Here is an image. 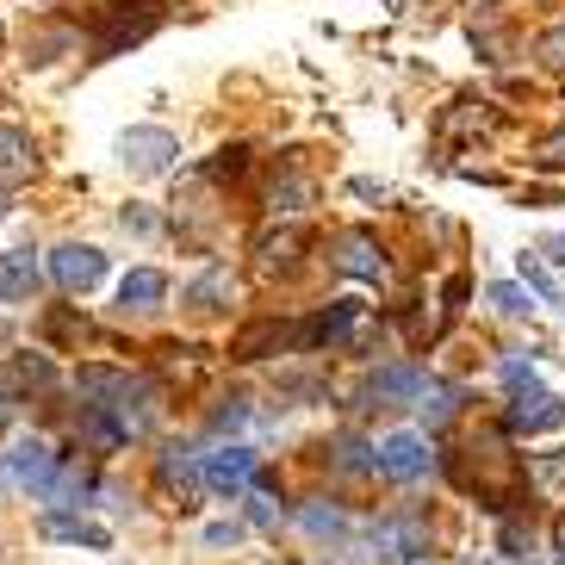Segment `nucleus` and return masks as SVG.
<instances>
[{"mask_svg": "<svg viewBox=\"0 0 565 565\" xmlns=\"http://www.w3.org/2000/svg\"><path fill=\"white\" fill-rule=\"evenodd\" d=\"M38 174V143L19 125H0V181L19 186V181H32Z\"/></svg>", "mask_w": 565, "mask_h": 565, "instance_id": "10", "label": "nucleus"}, {"mask_svg": "<svg viewBox=\"0 0 565 565\" xmlns=\"http://www.w3.org/2000/svg\"><path fill=\"white\" fill-rule=\"evenodd\" d=\"M335 249H342V255H335V267H342L349 280H385V255H380V243H373L366 231H349Z\"/></svg>", "mask_w": 565, "mask_h": 565, "instance_id": "9", "label": "nucleus"}, {"mask_svg": "<svg viewBox=\"0 0 565 565\" xmlns=\"http://www.w3.org/2000/svg\"><path fill=\"white\" fill-rule=\"evenodd\" d=\"M51 274L63 292H94V286L106 280V255L94 249V243H63V249L51 255Z\"/></svg>", "mask_w": 565, "mask_h": 565, "instance_id": "6", "label": "nucleus"}, {"mask_svg": "<svg viewBox=\"0 0 565 565\" xmlns=\"http://www.w3.org/2000/svg\"><path fill=\"white\" fill-rule=\"evenodd\" d=\"M286 342H292V330L267 317V323H249V330L236 335V342H231V354H236V361H262L267 349H286Z\"/></svg>", "mask_w": 565, "mask_h": 565, "instance_id": "15", "label": "nucleus"}, {"mask_svg": "<svg viewBox=\"0 0 565 565\" xmlns=\"http://www.w3.org/2000/svg\"><path fill=\"white\" fill-rule=\"evenodd\" d=\"M534 162L541 168H565V125L553 137H541V150H534Z\"/></svg>", "mask_w": 565, "mask_h": 565, "instance_id": "26", "label": "nucleus"}, {"mask_svg": "<svg viewBox=\"0 0 565 565\" xmlns=\"http://www.w3.org/2000/svg\"><path fill=\"white\" fill-rule=\"evenodd\" d=\"M0 217H7V200H0Z\"/></svg>", "mask_w": 565, "mask_h": 565, "instance_id": "35", "label": "nucleus"}, {"mask_svg": "<svg viewBox=\"0 0 565 565\" xmlns=\"http://www.w3.org/2000/svg\"><path fill=\"white\" fill-rule=\"evenodd\" d=\"M416 553H429V522H423V515H392V522L373 529V559L404 565V559H416Z\"/></svg>", "mask_w": 565, "mask_h": 565, "instance_id": "4", "label": "nucleus"}, {"mask_svg": "<svg viewBox=\"0 0 565 565\" xmlns=\"http://www.w3.org/2000/svg\"><path fill=\"white\" fill-rule=\"evenodd\" d=\"M255 448H217L200 460V484H212L217 498H236V491H249L255 484Z\"/></svg>", "mask_w": 565, "mask_h": 565, "instance_id": "5", "label": "nucleus"}, {"mask_svg": "<svg viewBox=\"0 0 565 565\" xmlns=\"http://www.w3.org/2000/svg\"><path fill=\"white\" fill-rule=\"evenodd\" d=\"M565 429V404L553 392H515L510 398V435H547Z\"/></svg>", "mask_w": 565, "mask_h": 565, "instance_id": "7", "label": "nucleus"}, {"mask_svg": "<svg viewBox=\"0 0 565 565\" xmlns=\"http://www.w3.org/2000/svg\"><path fill=\"white\" fill-rule=\"evenodd\" d=\"M243 156L249 150H224V162H212V174H243Z\"/></svg>", "mask_w": 565, "mask_h": 565, "instance_id": "31", "label": "nucleus"}, {"mask_svg": "<svg viewBox=\"0 0 565 565\" xmlns=\"http://www.w3.org/2000/svg\"><path fill=\"white\" fill-rule=\"evenodd\" d=\"M503 385H510V392H541V373H534L529 361H503Z\"/></svg>", "mask_w": 565, "mask_h": 565, "instance_id": "23", "label": "nucleus"}, {"mask_svg": "<svg viewBox=\"0 0 565 565\" xmlns=\"http://www.w3.org/2000/svg\"><path fill=\"white\" fill-rule=\"evenodd\" d=\"M541 63H547V68H565V25H553V32L541 38Z\"/></svg>", "mask_w": 565, "mask_h": 565, "instance_id": "27", "label": "nucleus"}, {"mask_svg": "<svg viewBox=\"0 0 565 565\" xmlns=\"http://www.w3.org/2000/svg\"><path fill=\"white\" fill-rule=\"evenodd\" d=\"M404 565H435V559H429V553H416V559H404Z\"/></svg>", "mask_w": 565, "mask_h": 565, "instance_id": "34", "label": "nucleus"}, {"mask_svg": "<svg viewBox=\"0 0 565 565\" xmlns=\"http://www.w3.org/2000/svg\"><path fill=\"white\" fill-rule=\"evenodd\" d=\"M491 305H498L503 317H529V311H534V299L522 292V286H510V280H498V286H491Z\"/></svg>", "mask_w": 565, "mask_h": 565, "instance_id": "20", "label": "nucleus"}, {"mask_svg": "<svg viewBox=\"0 0 565 565\" xmlns=\"http://www.w3.org/2000/svg\"><path fill=\"white\" fill-rule=\"evenodd\" d=\"M335 466H342V472H366V466H373V448H366L361 435H342V441H335Z\"/></svg>", "mask_w": 565, "mask_h": 565, "instance_id": "19", "label": "nucleus"}, {"mask_svg": "<svg viewBox=\"0 0 565 565\" xmlns=\"http://www.w3.org/2000/svg\"><path fill=\"white\" fill-rule=\"evenodd\" d=\"M553 262H565V236H559V243H553Z\"/></svg>", "mask_w": 565, "mask_h": 565, "instance_id": "33", "label": "nucleus"}, {"mask_svg": "<svg viewBox=\"0 0 565 565\" xmlns=\"http://www.w3.org/2000/svg\"><path fill=\"white\" fill-rule=\"evenodd\" d=\"M243 541V522H212L205 529V547H236Z\"/></svg>", "mask_w": 565, "mask_h": 565, "instance_id": "28", "label": "nucleus"}, {"mask_svg": "<svg viewBox=\"0 0 565 565\" xmlns=\"http://www.w3.org/2000/svg\"><path fill=\"white\" fill-rule=\"evenodd\" d=\"M217 299H231V274H224V267L186 286V305H200V311H217Z\"/></svg>", "mask_w": 565, "mask_h": 565, "instance_id": "18", "label": "nucleus"}, {"mask_svg": "<svg viewBox=\"0 0 565 565\" xmlns=\"http://www.w3.org/2000/svg\"><path fill=\"white\" fill-rule=\"evenodd\" d=\"M156 479H162V491H174L181 503H193V491H200V460H193L186 448H162Z\"/></svg>", "mask_w": 565, "mask_h": 565, "instance_id": "12", "label": "nucleus"}, {"mask_svg": "<svg viewBox=\"0 0 565 565\" xmlns=\"http://www.w3.org/2000/svg\"><path fill=\"white\" fill-rule=\"evenodd\" d=\"M553 553H559V559H565V522H559V529H553Z\"/></svg>", "mask_w": 565, "mask_h": 565, "instance_id": "32", "label": "nucleus"}, {"mask_svg": "<svg viewBox=\"0 0 565 565\" xmlns=\"http://www.w3.org/2000/svg\"><path fill=\"white\" fill-rule=\"evenodd\" d=\"M522 280H529L534 292H541V299L565 305V292H559V286H553V274H547V267H541V262H534V255H522Z\"/></svg>", "mask_w": 565, "mask_h": 565, "instance_id": "22", "label": "nucleus"}, {"mask_svg": "<svg viewBox=\"0 0 565 565\" xmlns=\"http://www.w3.org/2000/svg\"><path fill=\"white\" fill-rule=\"evenodd\" d=\"M7 472H13L25 491H44V498H51V491H56V472H63V460H56V454L44 448L38 435H19L13 454H7Z\"/></svg>", "mask_w": 565, "mask_h": 565, "instance_id": "3", "label": "nucleus"}, {"mask_svg": "<svg viewBox=\"0 0 565 565\" xmlns=\"http://www.w3.org/2000/svg\"><path fill=\"white\" fill-rule=\"evenodd\" d=\"M354 323H361V305H354V299H335L323 317H311V323H305L299 342H305V349H323V342H349Z\"/></svg>", "mask_w": 565, "mask_h": 565, "instance_id": "11", "label": "nucleus"}, {"mask_svg": "<svg viewBox=\"0 0 565 565\" xmlns=\"http://www.w3.org/2000/svg\"><path fill=\"white\" fill-rule=\"evenodd\" d=\"M0 484H7V472H0Z\"/></svg>", "mask_w": 565, "mask_h": 565, "instance_id": "36", "label": "nucleus"}, {"mask_svg": "<svg viewBox=\"0 0 565 565\" xmlns=\"http://www.w3.org/2000/svg\"><path fill=\"white\" fill-rule=\"evenodd\" d=\"M416 411H423V423H429V429H441V423L460 411V385H429V392L416 398Z\"/></svg>", "mask_w": 565, "mask_h": 565, "instance_id": "17", "label": "nucleus"}, {"mask_svg": "<svg viewBox=\"0 0 565 565\" xmlns=\"http://www.w3.org/2000/svg\"><path fill=\"white\" fill-rule=\"evenodd\" d=\"M174 156H181V137L162 131V125H137V131L118 137V162L131 174H162V168H174Z\"/></svg>", "mask_w": 565, "mask_h": 565, "instance_id": "1", "label": "nucleus"}, {"mask_svg": "<svg viewBox=\"0 0 565 565\" xmlns=\"http://www.w3.org/2000/svg\"><path fill=\"white\" fill-rule=\"evenodd\" d=\"M534 479H541V484H565V454H559V460H534Z\"/></svg>", "mask_w": 565, "mask_h": 565, "instance_id": "30", "label": "nucleus"}, {"mask_svg": "<svg viewBox=\"0 0 565 565\" xmlns=\"http://www.w3.org/2000/svg\"><path fill=\"white\" fill-rule=\"evenodd\" d=\"M243 416H249V411H243V398H231V411L212 416V429H217V435H224V429H243Z\"/></svg>", "mask_w": 565, "mask_h": 565, "instance_id": "29", "label": "nucleus"}, {"mask_svg": "<svg viewBox=\"0 0 565 565\" xmlns=\"http://www.w3.org/2000/svg\"><path fill=\"white\" fill-rule=\"evenodd\" d=\"M299 522H305L311 534H342V510H323V503H317V510H305Z\"/></svg>", "mask_w": 565, "mask_h": 565, "instance_id": "24", "label": "nucleus"}, {"mask_svg": "<svg viewBox=\"0 0 565 565\" xmlns=\"http://www.w3.org/2000/svg\"><path fill=\"white\" fill-rule=\"evenodd\" d=\"M118 299L131 305V311H150V305L168 299V280L156 274V267H137V274H125V280H118Z\"/></svg>", "mask_w": 565, "mask_h": 565, "instance_id": "16", "label": "nucleus"}, {"mask_svg": "<svg viewBox=\"0 0 565 565\" xmlns=\"http://www.w3.org/2000/svg\"><path fill=\"white\" fill-rule=\"evenodd\" d=\"M249 522L255 529H280V498H274V491H249Z\"/></svg>", "mask_w": 565, "mask_h": 565, "instance_id": "21", "label": "nucleus"}, {"mask_svg": "<svg viewBox=\"0 0 565 565\" xmlns=\"http://www.w3.org/2000/svg\"><path fill=\"white\" fill-rule=\"evenodd\" d=\"M44 534H51V541H68V547H113V534H106L100 522H87V515H63V510L44 515Z\"/></svg>", "mask_w": 565, "mask_h": 565, "instance_id": "14", "label": "nucleus"}, {"mask_svg": "<svg viewBox=\"0 0 565 565\" xmlns=\"http://www.w3.org/2000/svg\"><path fill=\"white\" fill-rule=\"evenodd\" d=\"M373 466H380L385 479H398V484H416V479H429L435 454H429V441H423V435L398 429V435H385L380 448H373Z\"/></svg>", "mask_w": 565, "mask_h": 565, "instance_id": "2", "label": "nucleus"}, {"mask_svg": "<svg viewBox=\"0 0 565 565\" xmlns=\"http://www.w3.org/2000/svg\"><path fill=\"white\" fill-rule=\"evenodd\" d=\"M305 200H311V186H305V181H286V186H274V212H299Z\"/></svg>", "mask_w": 565, "mask_h": 565, "instance_id": "25", "label": "nucleus"}, {"mask_svg": "<svg viewBox=\"0 0 565 565\" xmlns=\"http://www.w3.org/2000/svg\"><path fill=\"white\" fill-rule=\"evenodd\" d=\"M429 385L435 380L423 373V366H380V373H373V392H380V398H392V404H416Z\"/></svg>", "mask_w": 565, "mask_h": 565, "instance_id": "13", "label": "nucleus"}, {"mask_svg": "<svg viewBox=\"0 0 565 565\" xmlns=\"http://www.w3.org/2000/svg\"><path fill=\"white\" fill-rule=\"evenodd\" d=\"M38 280H44V267H38L32 249H7L0 255V299L7 305H25L38 292Z\"/></svg>", "mask_w": 565, "mask_h": 565, "instance_id": "8", "label": "nucleus"}]
</instances>
